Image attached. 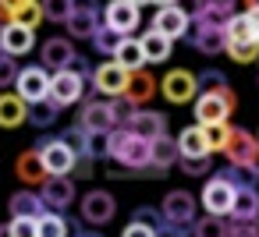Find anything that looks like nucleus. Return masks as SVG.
Instances as JSON below:
<instances>
[{
    "label": "nucleus",
    "instance_id": "1",
    "mask_svg": "<svg viewBox=\"0 0 259 237\" xmlns=\"http://www.w3.org/2000/svg\"><path fill=\"white\" fill-rule=\"evenodd\" d=\"M107 159L132 170V177H146V166H149V142L128 128H114L107 135Z\"/></svg>",
    "mask_w": 259,
    "mask_h": 237
},
{
    "label": "nucleus",
    "instance_id": "2",
    "mask_svg": "<svg viewBox=\"0 0 259 237\" xmlns=\"http://www.w3.org/2000/svg\"><path fill=\"white\" fill-rule=\"evenodd\" d=\"M224 22H227V15H224V11H213V8L199 4V11H195V15H192V22H188L185 39H188L199 53H206V57L224 53Z\"/></svg>",
    "mask_w": 259,
    "mask_h": 237
},
{
    "label": "nucleus",
    "instance_id": "3",
    "mask_svg": "<svg viewBox=\"0 0 259 237\" xmlns=\"http://www.w3.org/2000/svg\"><path fill=\"white\" fill-rule=\"evenodd\" d=\"M85 96V75L82 71H75V68H64V71H54L50 75V92H47V99L54 103V106H75L78 99Z\"/></svg>",
    "mask_w": 259,
    "mask_h": 237
},
{
    "label": "nucleus",
    "instance_id": "4",
    "mask_svg": "<svg viewBox=\"0 0 259 237\" xmlns=\"http://www.w3.org/2000/svg\"><path fill=\"white\" fill-rule=\"evenodd\" d=\"M15 96L25 103V106H32V103H43L47 99V92H50V71L43 68V64H32V68H18V78H15Z\"/></svg>",
    "mask_w": 259,
    "mask_h": 237
},
{
    "label": "nucleus",
    "instance_id": "5",
    "mask_svg": "<svg viewBox=\"0 0 259 237\" xmlns=\"http://www.w3.org/2000/svg\"><path fill=\"white\" fill-rule=\"evenodd\" d=\"M36 152H39V159H43V166H47L50 177L71 173V166H75V149H71L61 135H57V138H39V142H36Z\"/></svg>",
    "mask_w": 259,
    "mask_h": 237
},
{
    "label": "nucleus",
    "instance_id": "6",
    "mask_svg": "<svg viewBox=\"0 0 259 237\" xmlns=\"http://www.w3.org/2000/svg\"><path fill=\"white\" fill-rule=\"evenodd\" d=\"M78 212H82V223H85V226H103V223H110V219H114L117 202H114V195H110V191L93 188V191H85V195L78 198Z\"/></svg>",
    "mask_w": 259,
    "mask_h": 237
},
{
    "label": "nucleus",
    "instance_id": "7",
    "mask_svg": "<svg viewBox=\"0 0 259 237\" xmlns=\"http://www.w3.org/2000/svg\"><path fill=\"white\" fill-rule=\"evenodd\" d=\"M234 92H199L195 96V124H220L234 110Z\"/></svg>",
    "mask_w": 259,
    "mask_h": 237
},
{
    "label": "nucleus",
    "instance_id": "8",
    "mask_svg": "<svg viewBox=\"0 0 259 237\" xmlns=\"http://www.w3.org/2000/svg\"><path fill=\"white\" fill-rule=\"evenodd\" d=\"M36 191H39V198H43V205H47L50 212H68V205L78 198V195H75V181H71L68 173H61V177H47Z\"/></svg>",
    "mask_w": 259,
    "mask_h": 237
},
{
    "label": "nucleus",
    "instance_id": "9",
    "mask_svg": "<svg viewBox=\"0 0 259 237\" xmlns=\"http://www.w3.org/2000/svg\"><path fill=\"white\" fill-rule=\"evenodd\" d=\"M160 92H163V99L167 103H192L195 96H199V89H195V75L192 71H185V68H178V71H167L163 75V82L156 85Z\"/></svg>",
    "mask_w": 259,
    "mask_h": 237
},
{
    "label": "nucleus",
    "instance_id": "10",
    "mask_svg": "<svg viewBox=\"0 0 259 237\" xmlns=\"http://www.w3.org/2000/svg\"><path fill=\"white\" fill-rule=\"evenodd\" d=\"M195 209H199V202H195L192 191H167V195H163V205H160V216H163L167 223H185V226H192V223H195Z\"/></svg>",
    "mask_w": 259,
    "mask_h": 237
},
{
    "label": "nucleus",
    "instance_id": "11",
    "mask_svg": "<svg viewBox=\"0 0 259 237\" xmlns=\"http://www.w3.org/2000/svg\"><path fill=\"white\" fill-rule=\"evenodd\" d=\"M231 202H234V188L224 184L220 177H209V181L202 184L199 205L206 209V216H227V212H231Z\"/></svg>",
    "mask_w": 259,
    "mask_h": 237
},
{
    "label": "nucleus",
    "instance_id": "12",
    "mask_svg": "<svg viewBox=\"0 0 259 237\" xmlns=\"http://www.w3.org/2000/svg\"><path fill=\"white\" fill-rule=\"evenodd\" d=\"M39 61H43V68H47V71H64V68H75L78 53H75L71 39L54 36V39H47V43L39 46Z\"/></svg>",
    "mask_w": 259,
    "mask_h": 237
},
{
    "label": "nucleus",
    "instance_id": "13",
    "mask_svg": "<svg viewBox=\"0 0 259 237\" xmlns=\"http://www.w3.org/2000/svg\"><path fill=\"white\" fill-rule=\"evenodd\" d=\"M103 25L114 29V32H121V36L135 32L139 29V8L128 4V0H110V4L103 8Z\"/></svg>",
    "mask_w": 259,
    "mask_h": 237
},
{
    "label": "nucleus",
    "instance_id": "14",
    "mask_svg": "<svg viewBox=\"0 0 259 237\" xmlns=\"http://www.w3.org/2000/svg\"><path fill=\"white\" fill-rule=\"evenodd\" d=\"M32 46H36V32H32V29L15 25V22H8L4 29H0V53H8V57H25Z\"/></svg>",
    "mask_w": 259,
    "mask_h": 237
},
{
    "label": "nucleus",
    "instance_id": "15",
    "mask_svg": "<svg viewBox=\"0 0 259 237\" xmlns=\"http://www.w3.org/2000/svg\"><path fill=\"white\" fill-rule=\"evenodd\" d=\"M93 85H96V92H103V96H124V85H128V71L121 68V64H114V61H107V64H100L93 75Z\"/></svg>",
    "mask_w": 259,
    "mask_h": 237
},
{
    "label": "nucleus",
    "instance_id": "16",
    "mask_svg": "<svg viewBox=\"0 0 259 237\" xmlns=\"http://www.w3.org/2000/svg\"><path fill=\"white\" fill-rule=\"evenodd\" d=\"M188 22H192V18H188V15H185L178 4H167V8H160V11H156V18H153V29L174 43V39H181V36L188 32Z\"/></svg>",
    "mask_w": 259,
    "mask_h": 237
},
{
    "label": "nucleus",
    "instance_id": "17",
    "mask_svg": "<svg viewBox=\"0 0 259 237\" xmlns=\"http://www.w3.org/2000/svg\"><path fill=\"white\" fill-rule=\"evenodd\" d=\"M15 173H18V181H22L25 188H39V184L50 177L36 149H25V152H18V159H15Z\"/></svg>",
    "mask_w": 259,
    "mask_h": 237
},
{
    "label": "nucleus",
    "instance_id": "18",
    "mask_svg": "<svg viewBox=\"0 0 259 237\" xmlns=\"http://www.w3.org/2000/svg\"><path fill=\"white\" fill-rule=\"evenodd\" d=\"M128 131H135V135H142L146 142H153V138H160V135H167V117L160 113V110H135V117L128 121Z\"/></svg>",
    "mask_w": 259,
    "mask_h": 237
},
{
    "label": "nucleus",
    "instance_id": "19",
    "mask_svg": "<svg viewBox=\"0 0 259 237\" xmlns=\"http://www.w3.org/2000/svg\"><path fill=\"white\" fill-rule=\"evenodd\" d=\"M82 131H114V117H110V106L107 103H82L78 110V121H75Z\"/></svg>",
    "mask_w": 259,
    "mask_h": 237
},
{
    "label": "nucleus",
    "instance_id": "20",
    "mask_svg": "<svg viewBox=\"0 0 259 237\" xmlns=\"http://www.w3.org/2000/svg\"><path fill=\"white\" fill-rule=\"evenodd\" d=\"M156 78L146 71V68H135V71H128V85H124V96L135 103V106H142V103H149L153 99V92H156Z\"/></svg>",
    "mask_w": 259,
    "mask_h": 237
},
{
    "label": "nucleus",
    "instance_id": "21",
    "mask_svg": "<svg viewBox=\"0 0 259 237\" xmlns=\"http://www.w3.org/2000/svg\"><path fill=\"white\" fill-rule=\"evenodd\" d=\"M255 135H248L245 128H231V135H227V145H224V156H227V163H248L252 159V152H255Z\"/></svg>",
    "mask_w": 259,
    "mask_h": 237
},
{
    "label": "nucleus",
    "instance_id": "22",
    "mask_svg": "<svg viewBox=\"0 0 259 237\" xmlns=\"http://www.w3.org/2000/svg\"><path fill=\"white\" fill-rule=\"evenodd\" d=\"M8 209H11V216H29V219H39V216L47 212V205H43V198H39L36 188L15 191V195L8 198Z\"/></svg>",
    "mask_w": 259,
    "mask_h": 237
},
{
    "label": "nucleus",
    "instance_id": "23",
    "mask_svg": "<svg viewBox=\"0 0 259 237\" xmlns=\"http://www.w3.org/2000/svg\"><path fill=\"white\" fill-rule=\"evenodd\" d=\"M227 216L238 219V223H255L259 219V191L255 188H238Z\"/></svg>",
    "mask_w": 259,
    "mask_h": 237
},
{
    "label": "nucleus",
    "instance_id": "24",
    "mask_svg": "<svg viewBox=\"0 0 259 237\" xmlns=\"http://www.w3.org/2000/svg\"><path fill=\"white\" fill-rule=\"evenodd\" d=\"M64 29H68L71 39H89L100 29V11H71L64 18Z\"/></svg>",
    "mask_w": 259,
    "mask_h": 237
},
{
    "label": "nucleus",
    "instance_id": "25",
    "mask_svg": "<svg viewBox=\"0 0 259 237\" xmlns=\"http://www.w3.org/2000/svg\"><path fill=\"white\" fill-rule=\"evenodd\" d=\"M25 103L15 96V92H0V128H22L25 124Z\"/></svg>",
    "mask_w": 259,
    "mask_h": 237
},
{
    "label": "nucleus",
    "instance_id": "26",
    "mask_svg": "<svg viewBox=\"0 0 259 237\" xmlns=\"http://www.w3.org/2000/svg\"><path fill=\"white\" fill-rule=\"evenodd\" d=\"M149 163L160 166V170H170V166L178 163V142H174L170 135L153 138V142H149Z\"/></svg>",
    "mask_w": 259,
    "mask_h": 237
},
{
    "label": "nucleus",
    "instance_id": "27",
    "mask_svg": "<svg viewBox=\"0 0 259 237\" xmlns=\"http://www.w3.org/2000/svg\"><path fill=\"white\" fill-rule=\"evenodd\" d=\"M36 237H71V219L64 212H43L36 219Z\"/></svg>",
    "mask_w": 259,
    "mask_h": 237
},
{
    "label": "nucleus",
    "instance_id": "28",
    "mask_svg": "<svg viewBox=\"0 0 259 237\" xmlns=\"http://www.w3.org/2000/svg\"><path fill=\"white\" fill-rule=\"evenodd\" d=\"M139 46H142V53H146V61H149V64H163V61L170 57V39H167V36H160L156 29H149V32L139 39Z\"/></svg>",
    "mask_w": 259,
    "mask_h": 237
},
{
    "label": "nucleus",
    "instance_id": "29",
    "mask_svg": "<svg viewBox=\"0 0 259 237\" xmlns=\"http://www.w3.org/2000/svg\"><path fill=\"white\" fill-rule=\"evenodd\" d=\"M114 64H121L124 71H135V68H146V53L139 46V39H121V46L114 50Z\"/></svg>",
    "mask_w": 259,
    "mask_h": 237
},
{
    "label": "nucleus",
    "instance_id": "30",
    "mask_svg": "<svg viewBox=\"0 0 259 237\" xmlns=\"http://www.w3.org/2000/svg\"><path fill=\"white\" fill-rule=\"evenodd\" d=\"M213 177H220V181L231 184L234 191H238V188H255V181H259V177L252 173V166H245V163H227V166L217 170Z\"/></svg>",
    "mask_w": 259,
    "mask_h": 237
},
{
    "label": "nucleus",
    "instance_id": "31",
    "mask_svg": "<svg viewBox=\"0 0 259 237\" xmlns=\"http://www.w3.org/2000/svg\"><path fill=\"white\" fill-rule=\"evenodd\" d=\"M57 117H61V106H54L50 99H43V103H32V106L25 110V121H29L32 128H39V131L54 128V124H57Z\"/></svg>",
    "mask_w": 259,
    "mask_h": 237
},
{
    "label": "nucleus",
    "instance_id": "32",
    "mask_svg": "<svg viewBox=\"0 0 259 237\" xmlns=\"http://www.w3.org/2000/svg\"><path fill=\"white\" fill-rule=\"evenodd\" d=\"M178 156H209L206 152V138H202V128L199 124H192V128H185L178 138Z\"/></svg>",
    "mask_w": 259,
    "mask_h": 237
},
{
    "label": "nucleus",
    "instance_id": "33",
    "mask_svg": "<svg viewBox=\"0 0 259 237\" xmlns=\"http://www.w3.org/2000/svg\"><path fill=\"white\" fill-rule=\"evenodd\" d=\"M195 89H199V92H231L227 75L217 71V68H202V71L195 75Z\"/></svg>",
    "mask_w": 259,
    "mask_h": 237
},
{
    "label": "nucleus",
    "instance_id": "34",
    "mask_svg": "<svg viewBox=\"0 0 259 237\" xmlns=\"http://www.w3.org/2000/svg\"><path fill=\"white\" fill-rule=\"evenodd\" d=\"M199 128H202V138H206V152H209V156H213V152H224L227 135H231V124L220 121V124H199Z\"/></svg>",
    "mask_w": 259,
    "mask_h": 237
},
{
    "label": "nucleus",
    "instance_id": "35",
    "mask_svg": "<svg viewBox=\"0 0 259 237\" xmlns=\"http://www.w3.org/2000/svg\"><path fill=\"white\" fill-rule=\"evenodd\" d=\"M89 39H93V46H96L103 57H114V50L121 46V39H124V36H121V32H114V29H107V25H100Z\"/></svg>",
    "mask_w": 259,
    "mask_h": 237
},
{
    "label": "nucleus",
    "instance_id": "36",
    "mask_svg": "<svg viewBox=\"0 0 259 237\" xmlns=\"http://www.w3.org/2000/svg\"><path fill=\"white\" fill-rule=\"evenodd\" d=\"M107 106H110L114 128H128V121H132V117H135V110H139V106H135V103H132L128 96H114V99H110Z\"/></svg>",
    "mask_w": 259,
    "mask_h": 237
},
{
    "label": "nucleus",
    "instance_id": "37",
    "mask_svg": "<svg viewBox=\"0 0 259 237\" xmlns=\"http://www.w3.org/2000/svg\"><path fill=\"white\" fill-rule=\"evenodd\" d=\"M224 233H227L224 216H202L192 223V237H224Z\"/></svg>",
    "mask_w": 259,
    "mask_h": 237
},
{
    "label": "nucleus",
    "instance_id": "38",
    "mask_svg": "<svg viewBox=\"0 0 259 237\" xmlns=\"http://www.w3.org/2000/svg\"><path fill=\"white\" fill-rule=\"evenodd\" d=\"M11 22L15 25H25V29H39V22H43V8H39V0H29L25 8H18L15 15H11Z\"/></svg>",
    "mask_w": 259,
    "mask_h": 237
},
{
    "label": "nucleus",
    "instance_id": "39",
    "mask_svg": "<svg viewBox=\"0 0 259 237\" xmlns=\"http://www.w3.org/2000/svg\"><path fill=\"white\" fill-rule=\"evenodd\" d=\"M178 166H181V173H188V177H206V173H213V159H209V156H178Z\"/></svg>",
    "mask_w": 259,
    "mask_h": 237
},
{
    "label": "nucleus",
    "instance_id": "40",
    "mask_svg": "<svg viewBox=\"0 0 259 237\" xmlns=\"http://www.w3.org/2000/svg\"><path fill=\"white\" fill-rule=\"evenodd\" d=\"M39 8H43V22L64 25V18L71 15V0H39Z\"/></svg>",
    "mask_w": 259,
    "mask_h": 237
},
{
    "label": "nucleus",
    "instance_id": "41",
    "mask_svg": "<svg viewBox=\"0 0 259 237\" xmlns=\"http://www.w3.org/2000/svg\"><path fill=\"white\" fill-rule=\"evenodd\" d=\"M224 50L238 61V64H248V61H259V43L248 39V43H224Z\"/></svg>",
    "mask_w": 259,
    "mask_h": 237
},
{
    "label": "nucleus",
    "instance_id": "42",
    "mask_svg": "<svg viewBox=\"0 0 259 237\" xmlns=\"http://www.w3.org/2000/svg\"><path fill=\"white\" fill-rule=\"evenodd\" d=\"M18 78V61L8 57V53H0V89H11Z\"/></svg>",
    "mask_w": 259,
    "mask_h": 237
},
{
    "label": "nucleus",
    "instance_id": "43",
    "mask_svg": "<svg viewBox=\"0 0 259 237\" xmlns=\"http://www.w3.org/2000/svg\"><path fill=\"white\" fill-rule=\"evenodd\" d=\"M8 230H11V237H36V219H29V216H11Z\"/></svg>",
    "mask_w": 259,
    "mask_h": 237
},
{
    "label": "nucleus",
    "instance_id": "44",
    "mask_svg": "<svg viewBox=\"0 0 259 237\" xmlns=\"http://www.w3.org/2000/svg\"><path fill=\"white\" fill-rule=\"evenodd\" d=\"M132 219H135V223H146V226H153V230H156V226L163 223L160 209H149V205H139V209L132 212Z\"/></svg>",
    "mask_w": 259,
    "mask_h": 237
},
{
    "label": "nucleus",
    "instance_id": "45",
    "mask_svg": "<svg viewBox=\"0 0 259 237\" xmlns=\"http://www.w3.org/2000/svg\"><path fill=\"white\" fill-rule=\"evenodd\" d=\"M224 237H259V223H238L227 219V233Z\"/></svg>",
    "mask_w": 259,
    "mask_h": 237
},
{
    "label": "nucleus",
    "instance_id": "46",
    "mask_svg": "<svg viewBox=\"0 0 259 237\" xmlns=\"http://www.w3.org/2000/svg\"><path fill=\"white\" fill-rule=\"evenodd\" d=\"M156 237H192V226H185V223H160L156 226Z\"/></svg>",
    "mask_w": 259,
    "mask_h": 237
},
{
    "label": "nucleus",
    "instance_id": "47",
    "mask_svg": "<svg viewBox=\"0 0 259 237\" xmlns=\"http://www.w3.org/2000/svg\"><path fill=\"white\" fill-rule=\"evenodd\" d=\"M61 138H64V142H68L71 149H75V156H82V149H85V131H82L78 124H75V128H68V131H64Z\"/></svg>",
    "mask_w": 259,
    "mask_h": 237
},
{
    "label": "nucleus",
    "instance_id": "48",
    "mask_svg": "<svg viewBox=\"0 0 259 237\" xmlns=\"http://www.w3.org/2000/svg\"><path fill=\"white\" fill-rule=\"evenodd\" d=\"M93 173H96V159H89V156H75V166H71L68 177H93Z\"/></svg>",
    "mask_w": 259,
    "mask_h": 237
},
{
    "label": "nucleus",
    "instance_id": "49",
    "mask_svg": "<svg viewBox=\"0 0 259 237\" xmlns=\"http://www.w3.org/2000/svg\"><path fill=\"white\" fill-rule=\"evenodd\" d=\"M29 0H0V25H8L11 22V15L18 11V8H25Z\"/></svg>",
    "mask_w": 259,
    "mask_h": 237
},
{
    "label": "nucleus",
    "instance_id": "50",
    "mask_svg": "<svg viewBox=\"0 0 259 237\" xmlns=\"http://www.w3.org/2000/svg\"><path fill=\"white\" fill-rule=\"evenodd\" d=\"M121 237H156V230L146 226V223H135V219H132V223L121 230Z\"/></svg>",
    "mask_w": 259,
    "mask_h": 237
},
{
    "label": "nucleus",
    "instance_id": "51",
    "mask_svg": "<svg viewBox=\"0 0 259 237\" xmlns=\"http://www.w3.org/2000/svg\"><path fill=\"white\" fill-rule=\"evenodd\" d=\"M206 8H213V11H224V15H234V4L238 0H202Z\"/></svg>",
    "mask_w": 259,
    "mask_h": 237
},
{
    "label": "nucleus",
    "instance_id": "52",
    "mask_svg": "<svg viewBox=\"0 0 259 237\" xmlns=\"http://www.w3.org/2000/svg\"><path fill=\"white\" fill-rule=\"evenodd\" d=\"M71 11H100V0H71Z\"/></svg>",
    "mask_w": 259,
    "mask_h": 237
},
{
    "label": "nucleus",
    "instance_id": "53",
    "mask_svg": "<svg viewBox=\"0 0 259 237\" xmlns=\"http://www.w3.org/2000/svg\"><path fill=\"white\" fill-rule=\"evenodd\" d=\"M248 15V25H252V36H255V43H259V11H245Z\"/></svg>",
    "mask_w": 259,
    "mask_h": 237
},
{
    "label": "nucleus",
    "instance_id": "54",
    "mask_svg": "<svg viewBox=\"0 0 259 237\" xmlns=\"http://www.w3.org/2000/svg\"><path fill=\"white\" fill-rule=\"evenodd\" d=\"M71 237H103V233H100V230H82V226L71 223Z\"/></svg>",
    "mask_w": 259,
    "mask_h": 237
},
{
    "label": "nucleus",
    "instance_id": "55",
    "mask_svg": "<svg viewBox=\"0 0 259 237\" xmlns=\"http://www.w3.org/2000/svg\"><path fill=\"white\" fill-rule=\"evenodd\" d=\"M245 166H252V173H255V177H259V145H255V152H252V159H248V163H245Z\"/></svg>",
    "mask_w": 259,
    "mask_h": 237
},
{
    "label": "nucleus",
    "instance_id": "56",
    "mask_svg": "<svg viewBox=\"0 0 259 237\" xmlns=\"http://www.w3.org/2000/svg\"><path fill=\"white\" fill-rule=\"evenodd\" d=\"M149 4H160V8H167V4H178V0H149Z\"/></svg>",
    "mask_w": 259,
    "mask_h": 237
},
{
    "label": "nucleus",
    "instance_id": "57",
    "mask_svg": "<svg viewBox=\"0 0 259 237\" xmlns=\"http://www.w3.org/2000/svg\"><path fill=\"white\" fill-rule=\"evenodd\" d=\"M0 237H11V230H8V223H0Z\"/></svg>",
    "mask_w": 259,
    "mask_h": 237
},
{
    "label": "nucleus",
    "instance_id": "58",
    "mask_svg": "<svg viewBox=\"0 0 259 237\" xmlns=\"http://www.w3.org/2000/svg\"><path fill=\"white\" fill-rule=\"evenodd\" d=\"M245 4H248V11H259V0H245Z\"/></svg>",
    "mask_w": 259,
    "mask_h": 237
},
{
    "label": "nucleus",
    "instance_id": "59",
    "mask_svg": "<svg viewBox=\"0 0 259 237\" xmlns=\"http://www.w3.org/2000/svg\"><path fill=\"white\" fill-rule=\"evenodd\" d=\"M128 4H135V8H142V4H149V0H128Z\"/></svg>",
    "mask_w": 259,
    "mask_h": 237
},
{
    "label": "nucleus",
    "instance_id": "60",
    "mask_svg": "<svg viewBox=\"0 0 259 237\" xmlns=\"http://www.w3.org/2000/svg\"><path fill=\"white\" fill-rule=\"evenodd\" d=\"M255 142H259V135H255Z\"/></svg>",
    "mask_w": 259,
    "mask_h": 237
},
{
    "label": "nucleus",
    "instance_id": "61",
    "mask_svg": "<svg viewBox=\"0 0 259 237\" xmlns=\"http://www.w3.org/2000/svg\"><path fill=\"white\" fill-rule=\"evenodd\" d=\"M0 29H4V25H0Z\"/></svg>",
    "mask_w": 259,
    "mask_h": 237
}]
</instances>
